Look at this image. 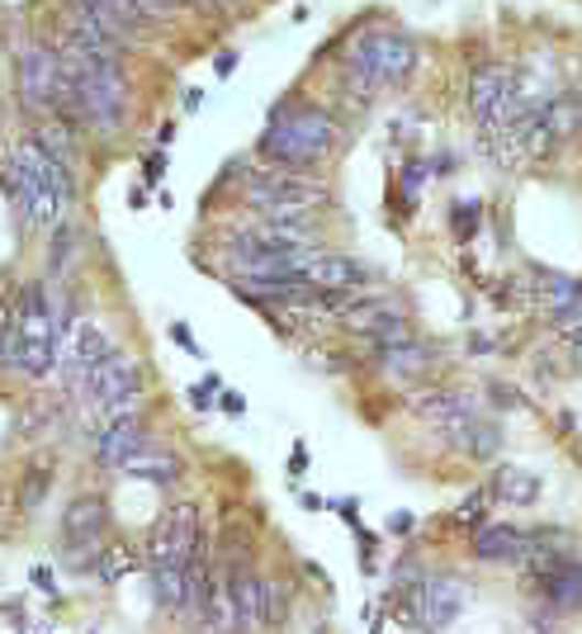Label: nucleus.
I'll return each mask as SVG.
<instances>
[{"mask_svg": "<svg viewBox=\"0 0 582 634\" xmlns=\"http://www.w3.org/2000/svg\"><path fill=\"white\" fill-rule=\"evenodd\" d=\"M62 119L86 123L96 133H114L123 129V114H129V86H123L119 62H100L86 57L76 47H62Z\"/></svg>", "mask_w": 582, "mask_h": 634, "instance_id": "obj_1", "label": "nucleus"}, {"mask_svg": "<svg viewBox=\"0 0 582 634\" xmlns=\"http://www.w3.org/2000/svg\"><path fill=\"white\" fill-rule=\"evenodd\" d=\"M10 195L20 199V209L34 228H57V218L67 214V204H72L67 162H57L39 138L20 142L10 156Z\"/></svg>", "mask_w": 582, "mask_h": 634, "instance_id": "obj_2", "label": "nucleus"}, {"mask_svg": "<svg viewBox=\"0 0 582 634\" xmlns=\"http://www.w3.org/2000/svg\"><path fill=\"white\" fill-rule=\"evenodd\" d=\"M332 152V119L318 105H298V109H275L271 129L261 138V156L285 171L318 166Z\"/></svg>", "mask_w": 582, "mask_h": 634, "instance_id": "obj_3", "label": "nucleus"}, {"mask_svg": "<svg viewBox=\"0 0 582 634\" xmlns=\"http://www.w3.org/2000/svg\"><path fill=\"white\" fill-rule=\"evenodd\" d=\"M57 346H62V317L53 313L48 294L39 284H29L10 317V364L29 379H43L57 364Z\"/></svg>", "mask_w": 582, "mask_h": 634, "instance_id": "obj_4", "label": "nucleus"}, {"mask_svg": "<svg viewBox=\"0 0 582 634\" xmlns=\"http://www.w3.org/2000/svg\"><path fill=\"white\" fill-rule=\"evenodd\" d=\"M345 62L355 67V76L370 90L380 86H403L407 76L417 72V43L398 34V29H374V34H360L345 43Z\"/></svg>", "mask_w": 582, "mask_h": 634, "instance_id": "obj_5", "label": "nucleus"}, {"mask_svg": "<svg viewBox=\"0 0 582 634\" xmlns=\"http://www.w3.org/2000/svg\"><path fill=\"white\" fill-rule=\"evenodd\" d=\"M76 393L90 403V412H96L100 422L123 417V412H138V403H143V370H138L133 356L109 351L96 370L81 379V389H76Z\"/></svg>", "mask_w": 582, "mask_h": 634, "instance_id": "obj_6", "label": "nucleus"}, {"mask_svg": "<svg viewBox=\"0 0 582 634\" xmlns=\"http://www.w3.org/2000/svg\"><path fill=\"white\" fill-rule=\"evenodd\" d=\"M322 199H327L322 185H312V181L298 176V171H285V166L246 181V204L261 209L265 218H312V209H318Z\"/></svg>", "mask_w": 582, "mask_h": 634, "instance_id": "obj_7", "label": "nucleus"}, {"mask_svg": "<svg viewBox=\"0 0 582 634\" xmlns=\"http://www.w3.org/2000/svg\"><path fill=\"white\" fill-rule=\"evenodd\" d=\"M469 114H474V123L487 138L507 133L516 123V114H521L516 76L507 67H479L474 76H469Z\"/></svg>", "mask_w": 582, "mask_h": 634, "instance_id": "obj_8", "label": "nucleus"}, {"mask_svg": "<svg viewBox=\"0 0 582 634\" xmlns=\"http://www.w3.org/2000/svg\"><path fill=\"white\" fill-rule=\"evenodd\" d=\"M204 545L199 535V512L190 502L171 506V512L156 521L152 535H147V564H190Z\"/></svg>", "mask_w": 582, "mask_h": 634, "instance_id": "obj_9", "label": "nucleus"}, {"mask_svg": "<svg viewBox=\"0 0 582 634\" xmlns=\"http://www.w3.org/2000/svg\"><path fill=\"white\" fill-rule=\"evenodd\" d=\"M20 100H24V109H34V114H57L62 109V62L53 47H24Z\"/></svg>", "mask_w": 582, "mask_h": 634, "instance_id": "obj_10", "label": "nucleus"}, {"mask_svg": "<svg viewBox=\"0 0 582 634\" xmlns=\"http://www.w3.org/2000/svg\"><path fill=\"white\" fill-rule=\"evenodd\" d=\"M228 582H232V601H238L242 634L265 630V625L279 621V601H275V582L271 578H261L251 564H232L228 568Z\"/></svg>", "mask_w": 582, "mask_h": 634, "instance_id": "obj_11", "label": "nucleus"}, {"mask_svg": "<svg viewBox=\"0 0 582 634\" xmlns=\"http://www.w3.org/2000/svg\"><path fill=\"white\" fill-rule=\"evenodd\" d=\"M413 412L421 422H431L436 431H446L454 446H464V436H469V426L479 422V407L469 393L460 389H421L417 398H413Z\"/></svg>", "mask_w": 582, "mask_h": 634, "instance_id": "obj_12", "label": "nucleus"}, {"mask_svg": "<svg viewBox=\"0 0 582 634\" xmlns=\"http://www.w3.org/2000/svg\"><path fill=\"white\" fill-rule=\"evenodd\" d=\"M105 531H109V512L105 498H76L62 516V535H67V554L72 564H96V554L105 549Z\"/></svg>", "mask_w": 582, "mask_h": 634, "instance_id": "obj_13", "label": "nucleus"}, {"mask_svg": "<svg viewBox=\"0 0 582 634\" xmlns=\"http://www.w3.org/2000/svg\"><path fill=\"white\" fill-rule=\"evenodd\" d=\"M294 275L312 284V289H337V294H351L370 280V271L351 256H332V251H318V247H304L294 251Z\"/></svg>", "mask_w": 582, "mask_h": 634, "instance_id": "obj_14", "label": "nucleus"}, {"mask_svg": "<svg viewBox=\"0 0 582 634\" xmlns=\"http://www.w3.org/2000/svg\"><path fill=\"white\" fill-rule=\"evenodd\" d=\"M535 289H540V308L549 323H554V331H563V337L582 331V280L540 271L535 275Z\"/></svg>", "mask_w": 582, "mask_h": 634, "instance_id": "obj_15", "label": "nucleus"}, {"mask_svg": "<svg viewBox=\"0 0 582 634\" xmlns=\"http://www.w3.org/2000/svg\"><path fill=\"white\" fill-rule=\"evenodd\" d=\"M147 446V426L138 412H123V417H109L100 426V436H96V455H100V464L109 469H123V459L138 455Z\"/></svg>", "mask_w": 582, "mask_h": 634, "instance_id": "obj_16", "label": "nucleus"}, {"mask_svg": "<svg viewBox=\"0 0 582 634\" xmlns=\"http://www.w3.org/2000/svg\"><path fill=\"white\" fill-rule=\"evenodd\" d=\"M199 621H204L209 634H242L228 568H209V588H204V601H199Z\"/></svg>", "mask_w": 582, "mask_h": 634, "instance_id": "obj_17", "label": "nucleus"}, {"mask_svg": "<svg viewBox=\"0 0 582 634\" xmlns=\"http://www.w3.org/2000/svg\"><path fill=\"white\" fill-rule=\"evenodd\" d=\"M114 351L109 346V337L96 327V323H76V331H72V346H67V356H57L62 364H67V379H72V389H81V379L96 370V364Z\"/></svg>", "mask_w": 582, "mask_h": 634, "instance_id": "obj_18", "label": "nucleus"}, {"mask_svg": "<svg viewBox=\"0 0 582 634\" xmlns=\"http://www.w3.org/2000/svg\"><path fill=\"white\" fill-rule=\"evenodd\" d=\"M345 327L360 331V337H370L374 346H388V341H403L407 337V323L393 308H380V304H351L341 313Z\"/></svg>", "mask_w": 582, "mask_h": 634, "instance_id": "obj_19", "label": "nucleus"}, {"mask_svg": "<svg viewBox=\"0 0 582 634\" xmlns=\"http://www.w3.org/2000/svg\"><path fill=\"white\" fill-rule=\"evenodd\" d=\"M81 6L96 14L100 29L114 43H133L138 34H143V24H147V14L138 10V0H81Z\"/></svg>", "mask_w": 582, "mask_h": 634, "instance_id": "obj_20", "label": "nucleus"}, {"mask_svg": "<svg viewBox=\"0 0 582 634\" xmlns=\"http://www.w3.org/2000/svg\"><path fill=\"white\" fill-rule=\"evenodd\" d=\"M464 601H469V592L460 578H427V630L431 634L450 630L464 615Z\"/></svg>", "mask_w": 582, "mask_h": 634, "instance_id": "obj_21", "label": "nucleus"}, {"mask_svg": "<svg viewBox=\"0 0 582 634\" xmlns=\"http://www.w3.org/2000/svg\"><path fill=\"white\" fill-rule=\"evenodd\" d=\"M540 588L554 611H578L582 606V559H563L554 573L540 578Z\"/></svg>", "mask_w": 582, "mask_h": 634, "instance_id": "obj_22", "label": "nucleus"}, {"mask_svg": "<svg viewBox=\"0 0 582 634\" xmlns=\"http://www.w3.org/2000/svg\"><path fill=\"white\" fill-rule=\"evenodd\" d=\"M123 473H129V479H147V483H176L180 479V459L166 455V450L143 446L138 455L123 459Z\"/></svg>", "mask_w": 582, "mask_h": 634, "instance_id": "obj_23", "label": "nucleus"}, {"mask_svg": "<svg viewBox=\"0 0 582 634\" xmlns=\"http://www.w3.org/2000/svg\"><path fill=\"white\" fill-rule=\"evenodd\" d=\"M526 545V535L516 526H479L474 531V554L487 564H502V559H516Z\"/></svg>", "mask_w": 582, "mask_h": 634, "instance_id": "obj_24", "label": "nucleus"}, {"mask_svg": "<svg viewBox=\"0 0 582 634\" xmlns=\"http://www.w3.org/2000/svg\"><path fill=\"white\" fill-rule=\"evenodd\" d=\"M493 498H497L502 506H530L535 498H540V479H535V473H526L521 464H507V469H497Z\"/></svg>", "mask_w": 582, "mask_h": 634, "instance_id": "obj_25", "label": "nucleus"}, {"mask_svg": "<svg viewBox=\"0 0 582 634\" xmlns=\"http://www.w3.org/2000/svg\"><path fill=\"white\" fill-rule=\"evenodd\" d=\"M380 364L388 374H398V379H407V374H417L421 364H427V356H421V346L417 341H388V346H380Z\"/></svg>", "mask_w": 582, "mask_h": 634, "instance_id": "obj_26", "label": "nucleus"}, {"mask_svg": "<svg viewBox=\"0 0 582 634\" xmlns=\"http://www.w3.org/2000/svg\"><path fill=\"white\" fill-rule=\"evenodd\" d=\"M129 568H133V554H129V549H119V545H109V554L100 559V578H105V582H114V578L129 573Z\"/></svg>", "mask_w": 582, "mask_h": 634, "instance_id": "obj_27", "label": "nucleus"}, {"mask_svg": "<svg viewBox=\"0 0 582 634\" xmlns=\"http://www.w3.org/2000/svg\"><path fill=\"white\" fill-rule=\"evenodd\" d=\"M138 10H143L147 20H166V14L180 10V0H138Z\"/></svg>", "mask_w": 582, "mask_h": 634, "instance_id": "obj_28", "label": "nucleus"}, {"mask_svg": "<svg viewBox=\"0 0 582 634\" xmlns=\"http://www.w3.org/2000/svg\"><path fill=\"white\" fill-rule=\"evenodd\" d=\"M171 337H176V341H180L190 356H199V346H195V337H190V331H185V327H171Z\"/></svg>", "mask_w": 582, "mask_h": 634, "instance_id": "obj_29", "label": "nucleus"}, {"mask_svg": "<svg viewBox=\"0 0 582 634\" xmlns=\"http://www.w3.org/2000/svg\"><path fill=\"white\" fill-rule=\"evenodd\" d=\"M573 351H578V364H582V331H573Z\"/></svg>", "mask_w": 582, "mask_h": 634, "instance_id": "obj_30", "label": "nucleus"}, {"mask_svg": "<svg viewBox=\"0 0 582 634\" xmlns=\"http://www.w3.org/2000/svg\"><path fill=\"white\" fill-rule=\"evenodd\" d=\"M526 634H549V630H545V625H530V630H526Z\"/></svg>", "mask_w": 582, "mask_h": 634, "instance_id": "obj_31", "label": "nucleus"}, {"mask_svg": "<svg viewBox=\"0 0 582 634\" xmlns=\"http://www.w3.org/2000/svg\"><path fill=\"white\" fill-rule=\"evenodd\" d=\"M573 95H578V100H582V86H578V90H573Z\"/></svg>", "mask_w": 582, "mask_h": 634, "instance_id": "obj_32", "label": "nucleus"}]
</instances>
